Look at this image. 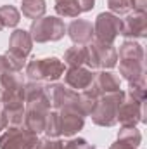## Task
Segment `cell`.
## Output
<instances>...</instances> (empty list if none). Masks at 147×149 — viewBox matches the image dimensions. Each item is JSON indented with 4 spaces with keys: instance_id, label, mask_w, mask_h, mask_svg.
I'll return each mask as SVG.
<instances>
[{
    "instance_id": "6da1fadb",
    "label": "cell",
    "mask_w": 147,
    "mask_h": 149,
    "mask_svg": "<svg viewBox=\"0 0 147 149\" xmlns=\"http://www.w3.org/2000/svg\"><path fill=\"white\" fill-rule=\"evenodd\" d=\"M125 99V92L118 90L112 94H104L97 99V104L94 108V111L90 113L92 121L99 127H114L118 123L116 120V113L119 104Z\"/></svg>"
},
{
    "instance_id": "7a4b0ae2",
    "label": "cell",
    "mask_w": 147,
    "mask_h": 149,
    "mask_svg": "<svg viewBox=\"0 0 147 149\" xmlns=\"http://www.w3.org/2000/svg\"><path fill=\"white\" fill-rule=\"evenodd\" d=\"M64 63L57 57L31 59L26 64V74L31 81H57L64 74Z\"/></svg>"
},
{
    "instance_id": "3957f363",
    "label": "cell",
    "mask_w": 147,
    "mask_h": 149,
    "mask_svg": "<svg viewBox=\"0 0 147 149\" xmlns=\"http://www.w3.org/2000/svg\"><path fill=\"white\" fill-rule=\"evenodd\" d=\"M64 33H66V24L62 19H59L55 16L38 17L30 26V37L37 43L57 42L64 37Z\"/></svg>"
},
{
    "instance_id": "277c9868",
    "label": "cell",
    "mask_w": 147,
    "mask_h": 149,
    "mask_svg": "<svg viewBox=\"0 0 147 149\" xmlns=\"http://www.w3.org/2000/svg\"><path fill=\"white\" fill-rule=\"evenodd\" d=\"M50 113V102L47 97L43 99H37V101H31V102H26L24 106V128L28 132H33V134H42L43 128H45V120H47V114Z\"/></svg>"
},
{
    "instance_id": "5b68a950",
    "label": "cell",
    "mask_w": 147,
    "mask_h": 149,
    "mask_svg": "<svg viewBox=\"0 0 147 149\" xmlns=\"http://www.w3.org/2000/svg\"><path fill=\"white\" fill-rule=\"evenodd\" d=\"M0 101L2 104L24 102V81L19 71H7L0 76Z\"/></svg>"
},
{
    "instance_id": "8992f818",
    "label": "cell",
    "mask_w": 147,
    "mask_h": 149,
    "mask_svg": "<svg viewBox=\"0 0 147 149\" xmlns=\"http://www.w3.org/2000/svg\"><path fill=\"white\" fill-rule=\"evenodd\" d=\"M121 33V19L112 12H101L94 23V38L102 43H112Z\"/></svg>"
},
{
    "instance_id": "52a82bcc",
    "label": "cell",
    "mask_w": 147,
    "mask_h": 149,
    "mask_svg": "<svg viewBox=\"0 0 147 149\" xmlns=\"http://www.w3.org/2000/svg\"><path fill=\"white\" fill-rule=\"evenodd\" d=\"M116 120L123 127H137V123H144L146 121V102H139L132 99L130 95H126L125 92V99L118 108Z\"/></svg>"
},
{
    "instance_id": "ba28073f",
    "label": "cell",
    "mask_w": 147,
    "mask_h": 149,
    "mask_svg": "<svg viewBox=\"0 0 147 149\" xmlns=\"http://www.w3.org/2000/svg\"><path fill=\"white\" fill-rule=\"evenodd\" d=\"M121 90V80L119 76L112 71H101V73H95L94 81L85 88L87 94H90L92 97L99 99L101 95L104 94H112V92H118Z\"/></svg>"
},
{
    "instance_id": "9c48e42d",
    "label": "cell",
    "mask_w": 147,
    "mask_h": 149,
    "mask_svg": "<svg viewBox=\"0 0 147 149\" xmlns=\"http://www.w3.org/2000/svg\"><path fill=\"white\" fill-rule=\"evenodd\" d=\"M126 38H144L147 37V16L142 10L128 12L125 19H121V33Z\"/></svg>"
},
{
    "instance_id": "30bf717a",
    "label": "cell",
    "mask_w": 147,
    "mask_h": 149,
    "mask_svg": "<svg viewBox=\"0 0 147 149\" xmlns=\"http://www.w3.org/2000/svg\"><path fill=\"white\" fill-rule=\"evenodd\" d=\"M59 118H61V135H66V137L78 134L85 125V116H81L69 104L59 109Z\"/></svg>"
},
{
    "instance_id": "8fae6325",
    "label": "cell",
    "mask_w": 147,
    "mask_h": 149,
    "mask_svg": "<svg viewBox=\"0 0 147 149\" xmlns=\"http://www.w3.org/2000/svg\"><path fill=\"white\" fill-rule=\"evenodd\" d=\"M45 94H47V99L50 102V108L59 111L62 106H66V104H69L73 101V97L76 95V90H71L64 83L52 81L50 85L45 87Z\"/></svg>"
},
{
    "instance_id": "7c38bea8",
    "label": "cell",
    "mask_w": 147,
    "mask_h": 149,
    "mask_svg": "<svg viewBox=\"0 0 147 149\" xmlns=\"http://www.w3.org/2000/svg\"><path fill=\"white\" fill-rule=\"evenodd\" d=\"M95 78V73L85 66L80 68H69L64 71V83L71 90H85Z\"/></svg>"
},
{
    "instance_id": "4fadbf2b",
    "label": "cell",
    "mask_w": 147,
    "mask_h": 149,
    "mask_svg": "<svg viewBox=\"0 0 147 149\" xmlns=\"http://www.w3.org/2000/svg\"><path fill=\"white\" fill-rule=\"evenodd\" d=\"M66 31L76 45H87L94 40V26L87 19H74Z\"/></svg>"
},
{
    "instance_id": "5bb4252c",
    "label": "cell",
    "mask_w": 147,
    "mask_h": 149,
    "mask_svg": "<svg viewBox=\"0 0 147 149\" xmlns=\"http://www.w3.org/2000/svg\"><path fill=\"white\" fill-rule=\"evenodd\" d=\"M90 43L94 47V52H95L99 68L111 70V68H114L118 64V52L112 47V43H102V42H97V40H92Z\"/></svg>"
},
{
    "instance_id": "9a60e30c",
    "label": "cell",
    "mask_w": 147,
    "mask_h": 149,
    "mask_svg": "<svg viewBox=\"0 0 147 149\" xmlns=\"http://www.w3.org/2000/svg\"><path fill=\"white\" fill-rule=\"evenodd\" d=\"M31 49H33V40L30 37V31L26 30H16L10 40H9V50L23 56V57H28L31 54Z\"/></svg>"
},
{
    "instance_id": "2e32d148",
    "label": "cell",
    "mask_w": 147,
    "mask_h": 149,
    "mask_svg": "<svg viewBox=\"0 0 147 149\" xmlns=\"http://www.w3.org/2000/svg\"><path fill=\"white\" fill-rule=\"evenodd\" d=\"M26 128H10L0 135V149H24L26 142Z\"/></svg>"
},
{
    "instance_id": "e0dca14e",
    "label": "cell",
    "mask_w": 147,
    "mask_h": 149,
    "mask_svg": "<svg viewBox=\"0 0 147 149\" xmlns=\"http://www.w3.org/2000/svg\"><path fill=\"white\" fill-rule=\"evenodd\" d=\"M2 113L7 118V127L21 128L24 121V102H10L2 104Z\"/></svg>"
},
{
    "instance_id": "ac0fdd59",
    "label": "cell",
    "mask_w": 147,
    "mask_h": 149,
    "mask_svg": "<svg viewBox=\"0 0 147 149\" xmlns=\"http://www.w3.org/2000/svg\"><path fill=\"white\" fill-rule=\"evenodd\" d=\"M119 61H144V49L133 40H125L119 45Z\"/></svg>"
},
{
    "instance_id": "d6986e66",
    "label": "cell",
    "mask_w": 147,
    "mask_h": 149,
    "mask_svg": "<svg viewBox=\"0 0 147 149\" xmlns=\"http://www.w3.org/2000/svg\"><path fill=\"white\" fill-rule=\"evenodd\" d=\"M87 63V45H74L64 52V64L69 68H80Z\"/></svg>"
},
{
    "instance_id": "ffe728a7",
    "label": "cell",
    "mask_w": 147,
    "mask_h": 149,
    "mask_svg": "<svg viewBox=\"0 0 147 149\" xmlns=\"http://www.w3.org/2000/svg\"><path fill=\"white\" fill-rule=\"evenodd\" d=\"M45 0H23V5H21V12L24 17L28 19H38L45 14Z\"/></svg>"
},
{
    "instance_id": "44dd1931",
    "label": "cell",
    "mask_w": 147,
    "mask_h": 149,
    "mask_svg": "<svg viewBox=\"0 0 147 149\" xmlns=\"http://www.w3.org/2000/svg\"><path fill=\"white\" fill-rule=\"evenodd\" d=\"M21 21V12L14 5H2L0 7V24L2 28H14Z\"/></svg>"
},
{
    "instance_id": "7402d4cb",
    "label": "cell",
    "mask_w": 147,
    "mask_h": 149,
    "mask_svg": "<svg viewBox=\"0 0 147 149\" xmlns=\"http://www.w3.org/2000/svg\"><path fill=\"white\" fill-rule=\"evenodd\" d=\"M118 141H123L133 148H139L142 142V134L137 127H121V130L118 132Z\"/></svg>"
},
{
    "instance_id": "603a6c76",
    "label": "cell",
    "mask_w": 147,
    "mask_h": 149,
    "mask_svg": "<svg viewBox=\"0 0 147 149\" xmlns=\"http://www.w3.org/2000/svg\"><path fill=\"white\" fill-rule=\"evenodd\" d=\"M54 9H55V12H57L59 16H62V17H78V16L81 14V10H80L76 0H59V2H55Z\"/></svg>"
},
{
    "instance_id": "cb8c5ba5",
    "label": "cell",
    "mask_w": 147,
    "mask_h": 149,
    "mask_svg": "<svg viewBox=\"0 0 147 149\" xmlns=\"http://www.w3.org/2000/svg\"><path fill=\"white\" fill-rule=\"evenodd\" d=\"M47 97L45 94V85L42 81H28L24 83V102H31L37 99Z\"/></svg>"
},
{
    "instance_id": "d4e9b609",
    "label": "cell",
    "mask_w": 147,
    "mask_h": 149,
    "mask_svg": "<svg viewBox=\"0 0 147 149\" xmlns=\"http://www.w3.org/2000/svg\"><path fill=\"white\" fill-rule=\"evenodd\" d=\"M43 132L47 134V137H52V139H57L61 135V118H59V111H50L47 114Z\"/></svg>"
},
{
    "instance_id": "484cf974",
    "label": "cell",
    "mask_w": 147,
    "mask_h": 149,
    "mask_svg": "<svg viewBox=\"0 0 147 149\" xmlns=\"http://www.w3.org/2000/svg\"><path fill=\"white\" fill-rule=\"evenodd\" d=\"M126 95H130L132 99L139 101V102H146L147 99V87H146V80H139V81H132L128 87Z\"/></svg>"
},
{
    "instance_id": "4316f807",
    "label": "cell",
    "mask_w": 147,
    "mask_h": 149,
    "mask_svg": "<svg viewBox=\"0 0 147 149\" xmlns=\"http://www.w3.org/2000/svg\"><path fill=\"white\" fill-rule=\"evenodd\" d=\"M107 7L112 14L116 16H123L128 14L133 9V2L132 0H107Z\"/></svg>"
},
{
    "instance_id": "83f0119b",
    "label": "cell",
    "mask_w": 147,
    "mask_h": 149,
    "mask_svg": "<svg viewBox=\"0 0 147 149\" xmlns=\"http://www.w3.org/2000/svg\"><path fill=\"white\" fill-rule=\"evenodd\" d=\"M5 59H7V63H9L10 71H21V70L26 66V57H23V56H19V54L12 52V50H9V49H7V52H5Z\"/></svg>"
},
{
    "instance_id": "f1b7e54d",
    "label": "cell",
    "mask_w": 147,
    "mask_h": 149,
    "mask_svg": "<svg viewBox=\"0 0 147 149\" xmlns=\"http://www.w3.org/2000/svg\"><path fill=\"white\" fill-rule=\"evenodd\" d=\"M40 149H64V142L59 139H52V137H45L40 141Z\"/></svg>"
},
{
    "instance_id": "f546056e",
    "label": "cell",
    "mask_w": 147,
    "mask_h": 149,
    "mask_svg": "<svg viewBox=\"0 0 147 149\" xmlns=\"http://www.w3.org/2000/svg\"><path fill=\"white\" fill-rule=\"evenodd\" d=\"M92 146L85 139H71L69 142L64 144V149H90Z\"/></svg>"
},
{
    "instance_id": "4dcf8cb0",
    "label": "cell",
    "mask_w": 147,
    "mask_h": 149,
    "mask_svg": "<svg viewBox=\"0 0 147 149\" xmlns=\"http://www.w3.org/2000/svg\"><path fill=\"white\" fill-rule=\"evenodd\" d=\"M24 149H40V139H38L37 134H33V132H28L26 134Z\"/></svg>"
},
{
    "instance_id": "1f68e13d",
    "label": "cell",
    "mask_w": 147,
    "mask_h": 149,
    "mask_svg": "<svg viewBox=\"0 0 147 149\" xmlns=\"http://www.w3.org/2000/svg\"><path fill=\"white\" fill-rule=\"evenodd\" d=\"M76 3H78V7H80L81 12H88V10L94 9L95 0H76Z\"/></svg>"
},
{
    "instance_id": "d6a6232c",
    "label": "cell",
    "mask_w": 147,
    "mask_h": 149,
    "mask_svg": "<svg viewBox=\"0 0 147 149\" xmlns=\"http://www.w3.org/2000/svg\"><path fill=\"white\" fill-rule=\"evenodd\" d=\"M109 149H139V148H133V146H130V144H126L123 141H116L114 144H111Z\"/></svg>"
},
{
    "instance_id": "836d02e7",
    "label": "cell",
    "mask_w": 147,
    "mask_h": 149,
    "mask_svg": "<svg viewBox=\"0 0 147 149\" xmlns=\"http://www.w3.org/2000/svg\"><path fill=\"white\" fill-rule=\"evenodd\" d=\"M7 71H10V68H9V63H7L5 56H0V76H2L3 73H7Z\"/></svg>"
},
{
    "instance_id": "e575fe53",
    "label": "cell",
    "mask_w": 147,
    "mask_h": 149,
    "mask_svg": "<svg viewBox=\"0 0 147 149\" xmlns=\"http://www.w3.org/2000/svg\"><path fill=\"white\" fill-rule=\"evenodd\" d=\"M133 2V10H142L146 12V0H132Z\"/></svg>"
},
{
    "instance_id": "d590c367",
    "label": "cell",
    "mask_w": 147,
    "mask_h": 149,
    "mask_svg": "<svg viewBox=\"0 0 147 149\" xmlns=\"http://www.w3.org/2000/svg\"><path fill=\"white\" fill-rule=\"evenodd\" d=\"M5 128H7V118H5V114L2 113V109H0V132L5 130Z\"/></svg>"
},
{
    "instance_id": "8d00e7d4",
    "label": "cell",
    "mask_w": 147,
    "mask_h": 149,
    "mask_svg": "<svg viewBox=\"0 0 147 149\" xmlns=\"http://www.w3.org/2000/svg\"><path fill=\"white\" fill-rule=\"evenodd\" d=\"M0 109H2V101H0Z\"/></svg>"
},
{
    "instance_id": "74e56055",
    "label": "cell",
    "mask_w": 147,
    "mask_h": 149,
    "mask_svg": "<svg viewBox=\"0 0 147 149\" xmlns=\"http://www.w3.org/2000/svg\"><path fill=\"white\" fill-rule=\"evenodd\" d=\"M2 30H3V28H2V24H0V31H2Z\"/></svg>"
},
{
    "instance_id": "f35d334b",
    "label": "cell",
    "mask_w": 147,
    "mask_h": 149,
    "mask_svg": "<svg viewBox=\"0 0 147 149\" xmlns=\"http://www.w3.org/2000/svg\"><path fill=\"white\" fill-rule=\"evenodd\" d=\"M90 149H97V148H94V146H92V148H90Z\"/></svg>"
},
{
    "instance_id": "ab89813d",
    "label": "cell",
    "mask_w": 147,
    "mask_h": 149,
    "mask_svg": "<svg viewBox=\"0 0 147 149\" xmlns=\"http://www.w3.org/2000/svg\"><path fill=\"white\" fill-rule=\"evenodd\" d=\"M55 2H59V0H55Z\"/></svg>"
}]
</instances>
